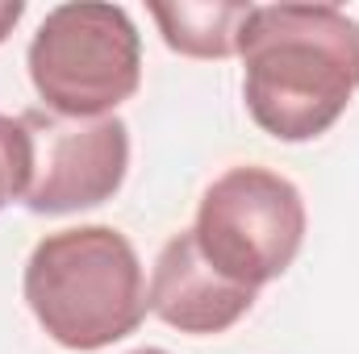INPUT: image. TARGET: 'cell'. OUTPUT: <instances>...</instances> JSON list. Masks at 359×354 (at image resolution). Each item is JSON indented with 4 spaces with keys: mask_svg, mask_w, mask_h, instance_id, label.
<instances>
[{
    "mask_svg": "<svg viewBox=\"0 0 359 354\" xmlns=\"http://www.w3.org/2000/svg\"><path fill=\"white\" fill-rule=\"evenodd\" d=\"M305 200L292 179L268 167H230L201 196L192 238L205 263L230 283L259 292L297 263L305 242Z\"/></svg>",
    "mask_w": 359,
    "mask_h": 354,
    "instance_id": "277c9868",
    "label": "cell"
},
{
    "mask_svg": "<svg viewBox=\"0 0 359 354\" xmlns=\"http://www.w3.org/2000/svg\"><path fill=\"white\" fill-rule=\"evenodd\" d=\"M130 354H172V351H159V346H142V351H130Z\"/></svg>",
    "mask_w": 359,
    "mask_h": 354,
    "instance_id": "30bf717a",
    "label": "cell"
},
{
    "mask_svg": "<svg viewBox=\"0 0 359 354\" xmlns=\"http://www.w3.org/2000/svg\"><path fill=\"white\" fill-rule=\"evenodd\" d=\"M21 292L46 338L80 354L130 338L151 313L138 250L113 225L46 234L25 259Z\"/></svg>",
    "mask_w": 359,
    "mask_h": 354,
    "instance_id": "7a4b0ae2",
    "label": "cell"
},
{
    "mask_svg": "<svg viewBox=\"0 0 359 354\" xmlns=\"http://www.w3.org/2000/svg\"><path fill=\"white\" fill-rule=\"evenodd\" d=\"M25 67L46 113L113 117L142 84V38L121 4H59L42 17Z\"/></svg>",
    "mask_w": 359,
    "mask_h": 354,
    "instance_id": "3957f363",
    "label": "cell"
},
{
    "mask_svg": "<svg viewBox=\"0 0 359 354\" xmlns=\"http://www.w3.org/2000/svg\"><path fill=\"white\" fill-rule=\"evenodd\" d=\"M255 296L259 292L230 283L222 271L205 263L192 229H180L176 238H168V246L155 259L151 283H147L151 313L163 325H172L180 334H196V338L234 330L251 313Z\"/></svg>",
    "mask_w": 359,
    "mask_h": 354,
    "instance_id": "8992f818",
    "label": "cell"
},
{
    "mask_svg": "<svg viewBox=\"0 0 359 354\" xmlns=\"http://www.w3.org/2000/svg\"><path fill=\"white\" fill-rule=\"evenodd\" d=\"M168 42L184 59H230L238 55V34L251 17V4L238 0H176V4H151L147 8Z\"/></svg>",
    "mask_w": 359,
    "mask_h": 354,
    "instance_id": "52a82bcc",
    "label": "cell"
},
{
    "mask_svg": "<svg viewBox=\"0 0 359 354\" xmlns=\"http://www.w3.org/2000/svg\"><path fill=\"white\" fill-rule=\"evenodd\" d=\"M34 176V142L21 117L0 113V208L13 200H25Z\"/></svg>",
    "mask_w": 359,
    "mask_h": 354,
    "instance_id": "ba28073f",
    "label": "cell"
},
{
    "mask_svg": "<svg viewBox=\"0 0 359 354\" xmlns=\"http://www.w3.org/2000/svg\"><path fill=\"white\" fill-rule=\"evenodd\" d=\"M34 142V176L25 208L42 217H63L113 200L130 171V125L113 117H59L46 108L21 113Z\"/></svg>",
    "mask_w": 359,
    "mask_h": 354,
    "instance_id": "5b68a950",
    "label": "cell"
},
{
    "mask_svg": "<svg viewBox=\"0 0 359 354\" xmlns=\"http://www.w3.org/2000/svg\"><path fill=\"white\" fill-rule=\"evenodd\" d=\"M21 17H25V4H21V0H0V42L17 29Z\"/></svg>",
    "mask_w": 359,
    "mask_h": 354,
    "instance_id": "9c48e42d",
    "label": "cell"
},
{
    "mask_svg": "<svg viewBox=\"0 0 359 354\" xmlns=\"http://www.w3.org/2000/svg\"><path fill=\"white\" fill-rule=\"evenodd\" d=\"M238 59L251 121L276 142H313L359 92V21L334 4H251Z\"/></svg>",
    "mask_w": 359,
    "mask_h": 354,
    "instance_id": "6da1fadb",
    "label": "cell"
}]
</instances>
